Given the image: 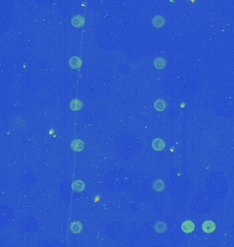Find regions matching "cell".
<instances>
[{"label":"cell","mask_w":234,"mask_h":247,"mask_svg":"<svg viewBox=\"0 0 234 247\" xmlns=\"http://www.w3.org/2000/svg\"><path fill=\"white\" fill-rule=\"evenodd\" d=\"M203 231L206 234H211L216 229V224L211 220H206L202 225Z\"/></svg>","instance_id":"1"},{"label":"cell","mask_w":234,"mask_h":247,"mask_svg":"<svg viewBox=\"0 0 234 247\" xmlns=\"http://www.w3.org/2000/svg\"><path fill=\"white\" fill-rule=\"evenodd\" d=\"M152 148L156 151L163 150L165 148V142L163 139H160V138H157V139H155L153 141Z\"/></svg>","instance_id":"2"},{"label":"cell","mask_w":234,"mask_h":247,"mask_svg":"<svg viewBox=\"0 0 234 247\" xmlns=\"http://www.w3.org/2000/svg\"><path fill=\"white\" fill-rule=\"evenodd\" d=\"M85 23L84 18L83 17L82 15H75L71 19V24L73 25L74 27L76 28H80L83 26V25Z\"/></svg>","instance_id":"3"},{"label":"cell","mask_w":234,"mask_h":247,"mask_svg":"<svg viewBox=\"0 0 234 247\" xmlns=\"http://www.w3.org/2000/svg\"><path fill=\"white\" fill-rule=\"evenodd\" d=\"M194 223L190 220H186L182 225V229L186 234H190L194 230Z\"/></svg>","instance_id":"4"},{"label":"cell","mask_w":234,"mask_h":247,"mask_svg":"<svg viewBox=\"0 0 234 247\" xmlns=\"http://www.w3.org/2000/svg\"><path fill=\"white\" fill-rule=\"evenodd\" d=\"M72 150L75 152H80L84 148V143L81 139H75L71 144Z\"/></svg>","instance_id":"5"},{"label":"cell","mask_w":234,"mask_h":247,"mask_svg":"<svg viewBox=\"0 0 234 247\" xmlns=\"http://www.w3.org/2000/svg\"><path fill=\"white\" fill-rule=\"evenodd\" d=\"M69 65L70 67L73 69V70H77L80 68L82 65V60L80 57L73 56L71 57L69 60Z\"/></svg>","instance_id":"6"},{"label":"cell","mask_w":234,"mask_h":247,"mask_svg":"<svg viewBox=\"0 0 234 247\" xmlns=\"http://www.w3.org/2000/svg\"><path fill=\"white\" fill-rule=\"evenodd\" d=\"M154 107L158 111H162L167 108V102L162 99H158L155 101Z\"/></svg>","instance_id":"7"},{"label":"cell","mask_w":234,"mask_h":247,"mask_svg":"<svg viewBox=\"0 0 234 247\" xmlns=\"http://www.w3.org/2000/svg\"><path fill=\"white\" fill-rule=\"evenodd\" d=\"M155 231L159 234H162L164 232H165L167 229V225L165 223L162 222V221H159L156 223L154 226Z\"/></svg>","instance_id":"8"},{"label":"cell","mask_w":234,"mask_h":247,"mask_svg":"<svg viewBox=\"0 0 234 247\" xmlns=\"http://www.w3.org/2000/svg\"><path fill=\"white\" fill-rule=\"evenodd\" d=\"M82 107V101L78 99H74L71 102L70 108L72 111H77L80 110Z\"/></svg>","instance_id":"9"},{"label":"cell","mask_w":234,"mask_h":247,"mask_svg":"<svg viewBox=\"0 0 234 247\" xmlns=\"http://www.w3.org/2000/svg\"><path fill=\"white\" fill-rule=\"evenodd\" d=\"M165 24V20L163 17L157 15L153 17V24L155 27L160 28L162 27Z\"/></svg>","instance_id":"10"},{"label":"cell","mask_w":234,"mask_h":247,"mask_svg":"<svg viewBox=\"0 0 234 247\" xmlns=\"http://www.w3.org/2000/svg\"><path fill=\"white\" fill-rule=\"evenodd\" d=\"M166 65H167V61L164 59L163 58H157V59L154 60V66L157 70H162L164 69Z\"/></svg>","instance_id":"11"},{"label":"cell","mask_w":234,"mask_h":247,"mask_svg":"<svg viewBox=\"0 0 234 247\" xmlns=\"http://www.w3.org/2000/svg\"><path fill=\"white\" fill-rule=\"evenodd\" d=\"M153 188L156 192H162L164 189V183L162 180L158 179L154 182L153 185Z\"/></svg>","instance_id":"12"},{"label":"cell","mask_w":234,"mask_h":247,"mask_svg":"<svg viewBox=\"0 0 234 247\" xmlns=\"http://www.w3.org/2000/svg\"><path fill=\"white\" fill-rule=\"evenodd\" d=\"M73 188L75 191L76 192H82L84 190L85 185L80 180L75 181L73 185Z\"/></svg>","instance_id":"13"},{"label":"cell","mask_w":234,"mask_h":247,"mask_svg":"<svg viewBox=\"0 0 234 247\" xmlns=\"http://www.w3.org/2000/svg\"><path fill=\"white\" fill-rule=\"evenodd\" d=\"M82 229V226L80 222H74L71 225V230L74 234L80 233Z\"/></svg>","instance_id":"14"}]
</instances>
